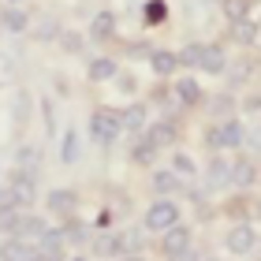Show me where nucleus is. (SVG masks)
<instances>
[{"label":"nucleus","mask_w":261,"mask_h":261,"mask_svg":"<svg viewBox=\"0 0 261 261\" xmlns=\"http://www.w3.org/2000/svg\"><path fill=\"white\" fill-rule=\"evenodd\" d=\"M205 142H209V149H239L243 142H246V127L239 120H220V123H213L205 130Z\"/></svg>","instance_id":"1"},{"label":"nucleus","mask_w":261,"mask_h":261,"mask_svg":"<svg viewBox=\"0 0 261 261\" xmlns=\"http://www.w3.org/2000/svg\"><path fill=\"white\" fill-rule=\"evenodd\" d=\"M175 224H179V205H175L172 198H157V201L146 209V217H142V228H146V231H157V235H164L168 228H175Z\"/></svg>","instance_id":"2"},{"label":"nucleus","mask_w":261,"mask_h":261,"mask_svg":"<svg viewBox=\"0 0 261 261\" xmlns=\"http://www.w3.org/2000/svg\"><path fill=\"white\" fill-rule=\"evenodd\" d=\"M123 135V123H120V112L112 109H97L90 112V138L97 142V146H112L116 138Z\"/></svg>","instance_id":"3"},{"label":"nucleus","mask_w":261,"mask_h":261,"mask_svg":"<svg viewBox=\"0 0 261 261\" xmlns=\"http://www.w3.org/2000/svg\"><path fill=\"white\" fill-rule=\"evenodd\" d=\"M90 250L97 257H123L127 254V239L116 231H105V235H93L90 239Z\"/></svg>","instance_id":"4"},{"label":"nucleus","mask_w":261,"mask_h":261,"mask_svg":"<svg viewBox=\"0 0 261 261\" xmlns=\"http://www.w3.org/2000/svg\"><path fill=\"white\" fill-rule=\"evenodd\" d=\"M224 243H228V250H231V254H239V257H243V254H250L254 246H257V231L250 228V224H235Z\"/></svg>","instance_id":"5"},{"label":"nucleus","mask_w":261,"mask_h":261,"mask_svg":"<svg viewBox=\"0 0 261 261\" xmlns=\"http://www.w3.org/2000/svg\"><path fill=\"white\" fill-rule=\"evenodd\" d=\"M30 254H34V243L22 235H8L0 243V261H30Z\"/></svg>","instance_id":"6"},{"label":"nucleus","mask_w":261,"mask_h":261,"mask_svg":"<svg viewBox=\"0 0 261 261\" xmlns=\"http://www.w3.org/2000/svg\"><path fill=\"white\" fill-rule=\"evenodd\" d=\"M187 246H194L191 243V228H187V224H175V228H168V231H164L161 235V250L164 254H179V250H187Z\"/></svg>","instance_id":"7"},{"label":"nucleus","mask_w":261,"mask_h":261,"mask_svg":"<svg viewBox=\"0 0 261 261\" xmlns=\"http://www.w3.org/2000/svg\"><path fill=\"white\" fill-rule=\"evenodd\" d=\"M120 123L127 135H146V127H149V116H146V105H127V109L120 112Z\"/></svg>","instance_id":"8"},{"label":"nucleus","mask_w":261,"mask_h":261,"mask_svg":"<svg viewBox=\"0 0 261 261\" xmlns=\"http://www.w3.org/2000/svg\"><path fill=\"white\" fill-rule=\"evenodd\" d=\"M146 138H149L157 149H164V146H175V142H179V127H175L172 120L149 123V127H146Z\"/></svg>","instance_id":"9"},{"label":"nucleus","mask_w":261,"mask_h":261,"mask_svg":"<svg viewBox=\"0 0 261 261\" xmlns=\"http://www.w3.org/2000/svg\"><path fill=\"white\" fill-rule=\"evenodd\" d=\"M45 205H49V213H75L79 205V194L71 191V187H56V191H49V198H45Z\"/></svg>","instance_id":"10"},{"label":"nucleus","mask_w":261,"mask_h":261,"mask_svg":"<svg viewBox=\"0 0 261 261\" xmlns=\"http://www.w3.org/2000/svg\"><path fill=\"white\" fill-rule=\"evenodd\" d=\"M116 38V15L112 11H97L90 19V41H112Z\"/></svg>","instance_id":"11"},{"label":"nucleus","mask_w":261,"mask_h":261,"mask_svg":"<svg viewBox=\"0 0 261 261\" xmlns=\"http://www.w3.org/2000/svg\"><path fill=\"white\" fill-rule=\"evenodd\" d=\"M0 27H4L8 34H22L30 27V15L22 11V4H8L4 11H0Z\"/></svg>","instance_id":"12"},{"label":"nucleus","mask_w":261,"mask_h":261,"mask_svg":"<svg viewBox=\"0 0 261 261\" xmlns=\"http://www.w3.org/2000/svg\"><path fill=\"white\" fill-rule=\"evenodd\" d=\"M254 183H257V164L254 161H231V187L250 191Z\"/></svg>","instance_id":"13"},{"label":"nucleus","mask_w":261,"mask_h":261,"mask_svg":"<svg viewBox=\"0 0 261 261\" xmlns=\"http://www.w3.org/2000/svg\"><path fill=\"white\" fill-rule=\"evenodd\" d=\"M157 146H153V142L146 138V135H138L135 142H130V161H135V164H142V168H149V164L153 161H157Z\"/></svg>","instance_id":"14"},{"label":"nucleus","mask_w":261,"mask_h":261,"mask_svg":"<svg viewBox=\"0 0 261 261\" xmlns=\"http://www.w3.org/2000/svg\"><path fill=\"white\" fill-rule=\"evenodd\" d=\"M79 157H82L79 130H75V127H67L64 135H60V161H64V164H79Z\"/></svg>","instance_id":"15"},{"label":"nucleus","mask_w":261,"mask_h":261,"mask_svg":"<svg viewBox=\"0 0 261 261\" xmlns=\"http://www.w3.org/2000/svg\"><path fill=\"white\" fill-rule=\"evenodd\" d=\"M86 75H90V82H109V79H116V60L112 56H93L86 64Z\"/></svg>","instance_id":"16"},{"label":"nucleus","mask_w":261,"mask_h":261,"mask_svg":"<svg viewBox=\"0 0 261 261\" xmlns=\"http://www.w3.org/2000/svg\"><path fill=\"white\" fill-rule=\"evenodd\" d=\"M205 175H209V187H228L231 183V161H224L220 153H217V157L209 161Z\"/></svg>","instance_id":"17"},{"label":"nucleus","mask_w":261,"mask_h":261,"mask_svg":"<svg viewBox=\"0 0 261 261\" xmlns=\"http://www.w3.org/2000/svg\"><path fill=\"white\" fill-rule=\"evenodd\" d=\"M149 67H153V71H157V75L164 79V75H172V71L179 67V56H175V53H168V49H153V53H149Z\"/></svg>","instance_id":"18"},{"label":"nucleus","mask_w":261,"mask_h":261,"mask_svg":"<svg viewBox=\"0 0 261 261\" xmlns=\"http://www.w3.org/2000/svg\"><path fill=\"white\" fill-rule=\"evenodd\" d=\"M224 67H228V56H224L217 45H205V56H201V67L198 71H205V75H220Z\"/></svg>","instance_id":"19"},{"label":"nucleus","mask_w":261,"mask_h":261,"mask_svg":"<svg viewBox=\"0 0 261 261\" xmlns=\"http://www.w3.org/2000/svg\"><path fill=\"white\" fill-rule=\"evenodd\" d=\"M19 228H22V213L15 209V205H0V235H19Z\"/></svg>","instance_id":"20"},{"label":"nucleus","mask_w":261,"mask_h":261,"mask_svg":"<svg viewBox=\"0 0 261 261\" xmlns=\"http://www.w3.org/2000/svg\"><path fill=\"white\" fill-rule=\"evenodd\" d=\"M220 11H224V19L235 27V22L250 19V0H220Z\"/></svg>","instance_id":"21"},{"label":"nucleus","mask_w":261,"mask_h":261,"mask_svg":"<svg viewBox=\"0 0 261 261\" xmlns=\"http://www.w3.org/2000/svg\"><path fill=\"white\" fill-rule=\"evenodd\" d=\"M153 191H157L161 198H168L179 191V175H175L172 168H164V172H153Z\"/></svg>","instance_id":"22"},{"label":"nucleus","mask_w":261,"mask_h":261,"mask_svg":"<svg viewBox=\"0 0 261 261\" xmlns=\"http://www.w3.org/2000/svg\"><path fill=\"white\" fill-rule=\"evenodd\" d=\"M45 231H49V224H45L41 217H34V213H22V228H19V235H22V239L38 243Z\"/></svg>","instance_id":"23"},{"label":"nucleus","mask_w":261,"mask_h":261,"mask_svg":"<svg viewBox=\"0 0 261 261\" xmlns=\"http://www.w3.org/2000/svg\"><path fill=\"white\" fill-rule=\"evenodd\" d=\"M175 97H179V105H198L201 101V86L194 79H175Z\"/></svg>","instance_id":"24"},{"label":"nucleus","mask_w":261,"mask_h":261,"mask_svg":"<svg viewBox=\"0 0 261 261\" xmlns=\"http://www.w3.org/2000/svg\"><path fill=\"white\" fill-rule=\"evenodd\" d=\"M64 243H67V239H64V231H53V228H49V231H45L38 243H34V250H45V254H60V257H64Z\"/></svg>","instance_id":"25"},{"label":"nucleus","mask_w":261,"mask_h":261,"mask_svg":"<svg viewBox=\"0 0 261 261\" xmlns=\"http://www.w3.org/2000/svg\"><path fill=\"white\" fill-rule=\"evenodd\" d=\"M15 161H19L15 168L38 172V168H41V149H38V146H19V149H15Z\"/></svg>","instance_id":"26"},{"label":"nucleus","mask_w":261,"mask_h":261,"mask_svg":"<svg viewBox=\"0 0 261 261\" xmlns=\"http://www.w3.org/2000/svg\"><path fill=\"white\" fill-rule=\"evenodd\" d=\"M60 231H64V239H71L75 246H86V243H90V228H86L82 220H75V217H67V224H64Z\"/></svg>","instance_id":"27"},{"label":"nucleus","mask_w":261,"mask_h":261,"mask_svg":"<svg viewBox=\"0 0 261 261\" xmlns=\"http://www.w3.org/2000/svg\"><path fill=\"white\" fill-rule=\"evenodd\" d=\"M60 49L67 56H82V53H86V38L75 34V30H67V34H60Z\"/></svg>","instance_id":"28"},{"label":"nucleus","mask_w":261,"mask_h":261,"mask_svg":"<svg viewBox=\"0 0 261 261\" xmlns=\"http://www.w3.org/2000/svg\"><path fill=\"white\" fill-rule=\"evenodd\" d=\"M27 116H30V93L19 90L15 101H11V120H15V123H27Z\"/></svg>","instance_id":"29"},{"label":"nucleus","mask_w":261,"mask_h":261,"mask_svg":"<svg viewBox=\"0 0 261 261\" xmlns=\"http://www.w3.org/2000/svg\"><path fill=\"white\" fill-rule=\"evenodd\" d=\"M201 56H205V45L194 41V45H187V49L179 53V64L183 67H201Z\"/></svg>","instance_id":"30"},{"label":"nucleus","mask_w":261,"mask_h":261,"mask_svg":"<svg viewBox=\"0 0 261 261\" xmlns=\"http://www.w3.org/2000/svg\"><path fill=\"white\" fill-rule=\"evenodd\" d=\"M142 19H146L149 27H157V22L168 19V4H164V0H149V4H146V15H142Z\"/></svg>","instance_id":"31"},{"label":"nucleus","mask_w":261,"mask_h":261,"mask_svg":"<svg viewBox=\"0 0 261 261\" xmlns=\"http://www.w3.org/2000/svg\"><path fill=\"white\" fill-rule=\"evenodd\" d=\"M235 41H239V45H254L257 41V27H254V22L250 19H243V22H235Z\"/></svg>","instance_id":"32"},{"label":"nucleus","mask_w":261,"mask_h":261,"mask_svg":"<svg viewBox=\"0 0 261 261\" xmlns=\"http://www.w3.org/2000/svg\"><path fill=\"white\" fill-rule=\"evenodd\" d=\"M172 172H175V175H194L198 164H194L191 153H175V157H172Z\"/></svg>","instance_id":"33"},{"label":"nucleus","mask_w":261,"mask_h":261,"mask_svg":"<svg viewBox=\"0 0 261 261\" xmlns=\"http://www.w3.org/2000/svg\"><path fill=\"white\" fill-rule=\"evenodd\" d=\"M34 38H38V41H53V38H60V22H56V19H45V22H38Z\"/></svg>","instance_id":"34"},{"label":"nucleus","mask_w":261,"mask_h":261,"mask_svg":"<svg viewBox=\"0 0 261 261\" xmlns=\"http://www.w3.org/2000/svg\"><path fill=\"white\" fill-rule=\"evenodd\" d=\"M0 205H22V201H19V194H15V187H0Z\"/></svg>","instance_id":"35"},{"label":"nucleus","mask_w":261,"mask_h":261,"mask_svg":"<svg viewBox=\"0 0 261 261\" xmlns=\"http://www.w3.org/2000/svg\"><path fill=\"white\" fill-rule=\"evenodd\" d=\"M116 86H120L123 93H135V90H138V82H135V75H116Z\"/></svg>","instance_id":"36"},{"label":"nucleus","mask_w":261,"mask_h":261,"mask_svg":"<svg viewBox=\"0 0 261 261\" xmlns=\"http://www.w3.org/2000/svg\"><path fill=\"white\" fill-rule=\"evenodd\" d=\"M231 112V97H217L213 101V116H228Z\"/></svg>","instance_id":"37"},{"label":"nucleus","mask_w":261,"mask_h":261,"mask_svg":"<svg viewBox=\"0 0 261 261\" xmlns=\"http://www.w3.org/2000/svg\"><path fill=\"white\" fill-rule=\"evenodd\" d=\"M168 261H201V257H198V250H194V246H187V250H179V254H172Z\"/></svg>","instance_id":"38"},{"label":"nucleus","mask_w":261,"mask_h":261,"mask_svg":"<svg viewBox=\"0 0 261 261\" xmlns=\"http://www.w3.org/2000/svg\"><path fill=\"white\" fill-rule=\"evenodd\" d=\"M41 112H45V123H49V130H56V112H53V101H41Z\"/></svg>","instance_id":"39"},{"label":"nucleus","mask_w":261,"mask_h":261,"mask_svg":"<svg viewBox=\"0 0 261 261\" xmlns=\"http://www.w3.org/2000/svg\"><path fill=\"white\" fill-rule=\"evenodd\" d=\"M127 53H130V56H146V60H149V53H153V49H149V45H146V41H138V45H130V49H127Z\"/></svg>","instance_id":"40"},{"label":"nucleus","mask_w":261,"mask_h":261,"mask_svg":"<svg viewBox=\"0 0 261 261\" xmlns=\"http://www.w3.org/2000/svg\"><path fill=\"white\" fill-rule=\"evenodd\" d=\"M243 109H246V112H261V93H254V97H246V101H243Z\"/></svg>","instance_id":"41"},{"label":"nucleus","mask_w":261,"mask_h":261,"mask_svg":"<svg viewBox=\"0 0 261 261\" xmlns=\"http://www.w3.org/2000/svg\"><path fill=\"white\" fill-rule=\"evenodd\" d=\"M30 261H64L60 254H45V250H34L30 254Z\"/></svg>","instance_id":"42"},{"label":"nucleus","mask_w":261,"mask_h":261,"mask_svg":"<svg viewBox=\"0 0 261 261\" xmlns=\"http://www.w3.org/2000/svg\"><path fill=\"white\" fill-rule=\"evenodd\" d=\"M246 142H250V146H254V149H261V127H254V130H250V135H246ZM246 142H243V146H246Z\"/></svg>","instance_id":"43"},{"label":"nucleus","mask_w":261,"mask_h":261,"mask_svg":"<svg viewBox=\"0 0 261 261\" xmlns=\"http://www.w3.org/2000/svg\"><path fill=\"white\" fill-rule=\"evenodd\" d=\"M93 224H97V228H109L112 217H109V213H97V220H93Z\"/></svg>","instance_id":"44"},{"label":"nucleus","mask_w":261,"mask_h":261,"mask_svg":"<svg viewBox=\"0 0 261 261\" xmlns=\"http://www.w3.org/2000/svg\"><path fill=\"white\" fill-rule=\"evenodd\" d=\"M120 261H146V257H142V254H123Z\"/></svg>","instance_id":"45"},{"label":"nucleus","mask_w":261,"mask_h":261,"mask_svg":"<svg viewBox=\"0 0 261 261\" xmlns=\"http://www.w3.org/2000/svg\"><path fill=\"white\" fill-rule=\"evenodd\" d=\"M67 261H90V257H82V254H75V257H67Z\"/></svg>","instance_id":"46"},{"label":"nucleus","mask_w":261,"mask_h":261,"mask_svg":"<svg viewBox=\"0 0 261 261\" xmlns=\"http://www.w3.org/2000/svg\"><path fill=\"white\" fill-rule=\"evenodd\" d=\"M8 4H22V0H8Z\"/></svg>","instance_id":"47"},{"label":"nucleus","mask_w":261,"mask_h":261,"mask_svg":"<svg viewBox=\"0 0 261 261\" xmlns=\"http://www.w3.org/2000/svg\"><path fill=\"white\" fill-rule=\"evenodd\" d=\"M205 261H220V257H205Z\"/></svg>","instance_id":"48"},{"label":"nucleus","mask_w":261,"mask_h":261,"mask_svg":"<svg viewBox=\"0 0 261 261\" xmlns=\"http://www.w3.org/2000/svg\"><path fill=\"white\" fill-rule=\"evenodd\" d=\"M257 213H261V201H257Z\"/></svg>","instance_id":"49"}]
</instances>
